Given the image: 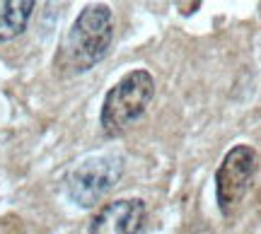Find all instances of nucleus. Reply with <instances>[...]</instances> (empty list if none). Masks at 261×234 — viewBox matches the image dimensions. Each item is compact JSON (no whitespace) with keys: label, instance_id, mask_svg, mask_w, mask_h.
Masks as SVG:
<instances>
[{"label":"nucleus","instance_id":"7ed1b4c3","mask_svg":"<svg viewBox=\"0 0 261 234\" xmlns=\"http://www.w3.org/2000/svg\"><path fill=\"white\" fill-rule=\"evenodd\" d=\"M123 174L121 155H99L85 159L68 174L65 193L77 208H94L112 191Z\"/></svg>","mask_w":261,"mask_h":234},{"label":"nucleus","instance_id":"20e7f679","mask_svg":"<svg viewBox=\"0 0 261 234\" xmlns=\"http://www.w3.org/2000/svg\"><path fill=\"white\" fill-rule=\"evenodd\" d=\"M256 150L249 145H234L215 171V198L223 215H230L240 206L256 174Z\"/></svg>","mask_w":261,"mask_h":234},{"label":"nucleus","instance_id":"39448f33","mask_svg":"<svg viewBox=\"0 0 261 234\" xmlns=\"http://www.w3.org/2000/svg\"><path fill=\"white\" fill-rule=\"evenodd\" d=\"M148 215L143 198L112 200L92 217L87 234H138Z\"/></svg>","mask_w":261,"mask_h":234},{"label":"nucleus","instance_id":"f03ea898","mask_svg":"<svg viewBox=\"0 0 261 234\" xmlns=\"http://www.w3.org/2000/svg\"><path fill=\"white\" fill-rule=\"evenodd\" d=\"M155 97V80L148 70H130L107 92L99 123L107 135H121L130 123L148 111Z\"/></svg>","mask_w":261,"mask_h":234},{"label":"nucleus","instance_id":"0eeeda50","mask_svg":"<svg viewBox=\"0 0 261 234\" xmlns=\"http://www.w3.org/2000/svg\"><path fill=\"white\" fill-rule=\"evenodd\" d=\"M187 234H208V232H203V229H189Z\"/></svg>","mask_w":261,"mask_h":234},{"label":"nucleus","instance_id":"f257e3e1","mask_svg":"<svg viewBox=\"0 0 261 234\" xmlns=\"http://www.w3.org/2000/svg\"><path fill=\"white\" fill-rule=\"evenodd\" d=\"M114 39V17L107 5H87L65 37L63 61L70 73H85L102 63Z\"/></svg>","mask_w":261,"mask_h":234},{"label":"nucleus","instance_id":"423d86ee","mask_svg":"<svg viewBox=\"0 0 261 234\" xmlns=\"http://www.w3.org/2000/svg\"><path fill=\"white\" fill-rule=\"evenodd\" d=\"M34 0H0V44L19 37L34 12Z\"/></svg>","mask_w":261,"mask_h":234}]
</instances>
